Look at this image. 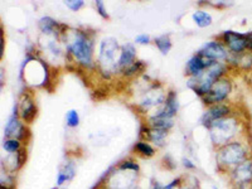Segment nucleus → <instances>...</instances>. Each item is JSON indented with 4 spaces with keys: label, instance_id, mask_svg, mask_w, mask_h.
I'll list each match as a JSON object with an SVG mask.
<instances>
[{
    "label": "nucleus",
    "instance_id": "1",
    "mask_svg": "<svg viewBox=\"0 0 252 189\" xmlns=\"http://www.w3.org/2000/svg\"><path fill=\"white\" fill-rule=\"evenodd\" d=\"M224 73V66L220 62H213L203 73H201L197 77H192L189 81V87L195 92V94H201L203 97L204 94L211 90V87L215 85L217 80L222 77Z\"/></svg>",
    "mask_w": 252,
    "mask_h": 189
},
{
    "label": "nucleus",
    "instance_id": "2",
    "mask_svg": "<svg viewBox=\"0 0 252 189\" xmlns=\"http://www.w3.org/2000/svg\"><path fill=\"white\" fill-rule=\"evenodd\" d=\"M249 158V149L241 141H231L222 145L217 153V161L223 166H236Z\"/></svg>",
    "mask_w": 252,
    "mask_h": 189
},
{
    "label": "nucleus",
    "instance_id": "3",
    "mask_svg": "<svg viewBox=\"0 0 252 189\" xmlns=\"http://www.w3.org/2000/svg\"><path fill=\"white\" fill-rule=\"evenodd\" d=\"M238 121L233 118L220 119L209 126V135L215 145H226L237 132Z\"/></svg>",
    "mask_w": 252,
    "mask_h": 189
},
{
    "label": "nucleus",
    "instance_id": "4",
    "mask_svg": "<svg viewBox=\"0 0 252 189\" xmlns=\"http://www.w3.org/2000/svg\"><path fill=\"white\" fill-rule=\"evenodd\" d=\"M69 51L76 60L82 64H90L92 61V46L87 37L80 32H76L71 42H69Z\"/></svg>",
    "mask_w": 252,
    "mask_h": 189
},
{
    "label": "nucleus",
    "instance_id": "5",
    "mask_svg": "<svg viewBox=\"0 0 252 189\" xmlns=\"http://www.w3.org/2000/svg\"><path fill=\"white\" fill-rule=\"evenodd\" d=\"M231 181L237 189H251L252 184V159L249 158L231 170Z\"/></svg>",
    "mask_w": 252,
    "mask_h": 189
},
{
    "label": "nucleus",
    "instance_id": "6",
    "mask_svg": "<svg viewBox=\"0 0 252 189\" xmlns=\"http://www.w3.org/2000/svg\"><path fill=\"white\" fill-rule=\"evenodd\" d=\"M231 90H232L231 82L226 78H220V80L216 81L215 85L211 87V90L202 98L208 105H217V103L226 100Z\"/></svg>",
    "mask_w": 252,
    "mask_h": 189
},
{
    "label": "nucleus",
    "instance_id": "7",
    "mask_svg": "<svg viewBox=\"0 0 252 189\" xmlns=\"http://www.w3.org/2000/svg\"><path fill=\"white\" fill-rule=\"evenodd\" d=\"M223 40L233 55H241V53L250 49L249 35L246 34H241V33L233 31H227L223 33Z\"/></svg>",
    "mask_w": 252,
    "mask_h": 189
},
{
    "label": "nucleus",
    "instance_id": "8",
    "mask_svg": "<svg viewBox=\"0 0 252 189\" xmlns=\"http://www.w3.org/2000/svg\"><path fill=\"white\" fill-rule=\"evenodd\" d=\"M118 48V40L114 39V38H106V39L102 40L100 48L101 66H103L106 69H111L119 66L118 63L115 62V53H116Z\"/></svg>",
    "mask_w": 252,
    "mask_h": 189
},
{
    "label": "nucleus",
    "instance_id": "9",
    "mask_svg": "<svg viewBox=\"0 0 252 189\" xmlns=\"http://www.w3.org/2000/svg\"><path fill=\"white\" fill-rule=\"evenodd\" d=\"M229 112H231V110H229V107L226 106V105H222V103L212 105V106L204 112L203 116H202V124L209 127L215 121L227 118L229 115Z\"/></svg>",
    "mask_w": 252,
    "mask_h": 189
},
{
    "label": "nucleus",
    "instance_id": "10",
    "mask_svg": "<svg viewBox=\"0 0 252 189\" xmlns=\"http://www.w3.org/2000/svg\"><path fill=\"white\" fill-rule=\"evenodd\" d=\"M198 55L203 56L211 61H218L227 58L228 53H227V49L218 42H209L202 47L201 51L198 52Z\"/></svg>",
    "mask_w": 252,
    "mask_h": 189
},
{
    "label": "nucleus",
    "instance_id": "11",
    "mask_svg": "<svg viewBox=\"0 0 252 189\" xmlns=\"http://www.w3.org/2000/svg\"><path fill=\"white\" fill-rule=\"evenodd\" d=\"M213 62H216V61H211L208 58L203 57V56L197 55L189 60L187 69H188L189 75H192V77H197L201 73H203Z\"/></svg>",
    "mask_w": 252,
    "mask_h": 189
},
{
    "label": "nucleus",
    "instance_id": "12",
    "mask_svg": "<svg viewBox=\"0 0 252 189\" xmlns=\"http://www.w3.org/2000/svg\"><path fill=\"white\" fill-rule=\"evenodd\" d=\"M4 134L6 138L9 139H20L24 136V126L18 121L15 116H12L9 119L8 124H6L5 129H4Z\"/></svg>",
    "mask_w": 252,
    "mask_h": 189
},
{
    "label": "nucleus",
    "instance_id": "13",
    "mask_svg": "<svg viewBox=\"0 0 252 189\" xmlns=\"http://www.w3.org/2000/svg\"><path fill=\"white\" fill-rule=\"evenodd\" d=\"M179 109V103H178L177 94L174 92H169L168 97H166L165 102H164V109L159 112V116H163V118L172 119L175 114L178 112Z\"/></svg>",
    "mask_w": 252,
    "mask_h": 189
},
{
    "label": "nucleus",
    "instance_id": "14",
    "mask_svg": "<svg viewBox=\"0 0 252 189\" xmlns=\"http://www.w3.org/2000/svg\"><path fill=\"white\" fill-rule=\"evenodd\" d=\"M132 63H135V48L132 44H125L121 49L118 64L124 68H127L129 66H131Z\"/></svg>",
    "mask_w": 252,
    "mask_h": 189
},
{
    "label": "nucleus",
    "instance_id": "15",
    "mask_svg": "<svg viewBox=\"0 0 252 189\" xmlns=\"http://www.w3.org/2000/svg\"><path fill=\"white\" fill-rule=\"evenodd\" d=\"M20 116L26 121H32L34 119L35 114H37V107L34 106V103L31 98H26L20 102Z\"/></svg>",
    "mask_w": 252,
    "mask_h": 189
},
{
    "label": "nucleus",
    "instance_id": "16",
    "mask_svg": "<svg viewBox=\"0 0 252 189\" xmlns=\"http://www.w3.org/2000/svg\"><path fill=\"white\" fill-rule=\"evenodd\" d=\"M150 125L153 126V129H158V130H164L166 131L168 129H170L173 126V121L172 119H168V118H163V116H153L150 119Z\"/></svg>",
    "mask_w": 252,
    "mask_h": 189
},
{
    "label": "nucleus",
    "instance_id": "17",
    "mask_svg": "<svg viewBox=\"0 0 252 189\" xmlns=\"http://www.w3.org/2000/svg\"><path fill=\"white\" fill-rule=\"evenodd\" d=\"M75 173H76L75 165H73L72 163L67 164V165L64 166L60 173H58V178H57L58 186H62V184H64L66 182L71 181L72 178L75 177Z\"/></svg>",
    "mask_w": 252,
    "mask_h": 189
},
{
    "label": "nucleus",
    "instance_id": "18",
    "mask_svg": "<svg viewBox=\"0 0 252 189\" xmlns=\"http://www.w3.org/2000/svg\"><path fill=\"white\" fill-rule=\"evenodd\" d=\"M193 19H194L195 24L201 28H204V27H208L212 24V17L208 14V13L203 12V10H197L193 14Z\"/></svg>",
    "mask_w": 252,
    "mask_h": 189
},
{
    "label": "nucleus",
    "instance_id": "19",
    "mask_svg": "<svg viewBox=\"0 0 252 189\" xmlns=\"http://www.w3.org/2000/svg\"><path fill=\"white\" fill-rule=\"evenodd\" d=\"M135 150H136L140 155H143V157L148 158L153 157V155L155 154V150L153 149V146L150 145L149 143H145V141H139V143H136Z\"/></svg>",
    "mask_w": 252,
    "mask_h": 189
},
{
    "label": "nucleus",
    "instance_id": "20",
    "mask_svg": "<svg viewBox=\"0 0 252 189\" xmlns=\"http://www.w3.org/2000/svg\"><path fill=\"white\" fill-rule=\"evenodd\" d=\"M155 44H157V47L163 55H166V53L170 51V48H172V42H170L168 35H163V37L157 38V39H155Z\"/></svg>",
    "mask_w": 252,
    "mask_h": 189
},
{
    "label": "nucleus",
    "instance_id": "21",
    "mask_svg": "<svg viewBox=\"0 0 252 189\" xmlns=\"http://www.w3.org/2000/svg\"><path fill=\"white\" fill-rule=\"evenodd\" d=\"M165 136H166V131H164V130L152 129L149 131V139L153 141V143L158 144V145H163Z\"/></svg>",
    "mask_w": 252,
    "mask_h": 189
},
{
    "label": "nucleus",
    "instance_id": "22",
    "mask_svg": "<svg viewBox=\"0 0 252 189\" xmlns=\"http://www.w3.org/2000/svg\"><path fill=\"white\" fill-rule=\"evenodd\" d=\"M3 148L9 154H15L20 150V143L18 139H8V140L4 141Z\"/></svg>",
    "mask_w": 252,
    "mask_h": 189
},
{
    "label": "nucleus",
    "instance_id": "23",
    "mask_svg": "<svg viewBox=\"0 0 252 189\" xmlns=\"http://www.w3.org/2000/svg\"><path fill=\"white\" fill-rule=\"evenodd\" d=\"M39 26H40V29L44 32V33H52L53 32V29H55V27L57 26V23H56L55 20L52 19V18H42L39 22Z\"/></svg>",
    "mask_w": 252,
    "mask_h": 189
},
{
    "label": "nucleus",
    "instance_id": "24",
    "mask_svg": "<svg viewBox=\"0 0 252 189\" xmlns=\"http://www.w3.org/2000/svg\"><path fill=\"white\" fill-rule=\"evenodd\" d=\"M66 120H67V125L71 126V127H76L80 123V118H78V114L76 110H71V111L67 112L66 115Z\"/></svg>",
    "mask_w": 252,
    "mask_h": 189
},
{
    "label": "nucleus",
    "instance_id": "25",
    "mask_svg": "<svg viewBox=\"0 0 252 189\" xmlns=\"http://www.w3.org/2000/svg\"><path fill=\"white\" fill-rule=\"evenodd\" d=\"M120 170H132V172L138 173L139 172V165L138 163H135L132 160H126L120 164Z\"/></svg>",
    "mask_w": 252,
    "mask_h": 189
},
{
    "label": "nucleus",
    "instance_id": "26",
    "mask_svg": "<svg viewBox=\"0 0 252 189\" xmlns=\"http://www.w3.org/2000/svg\"><path fill=\"white\" fill-rule=\"evenodd\" d=\"M64 4H66L69 9H72L73 12H77L78 9L82 8L85 3H83L82 0H77V1H75V0H68V1H66Z\"/></svg>",
    "mask_w": 252,
    "mask_h": 189
},
{
    "label": "nucleus",
    "instance_id": "27",
    "mask_svg": "<svg viewBox=\"0 0 252 189\" xmlns=\"http://www.w3.org/2000/svg\"><path fill=\"white\" fill-rule=\"evenodd\" d=\"M149 40H150L149 35H146V34H140L135 38V42H136V43H140V44H148L149 43Z\"/></svg>",
    "mask_w": 252,
    "mask_h": 189
},
{
    "label": "nucleus",
    "instance_id": "28",
    "mask_svg": "<svg viewBox=\"0 0 252 189\" xmlns=\"http://www.w3.org/2000/svg\"><path fill=\"white\" fill-rule=\"evenodd\" d=\"M96 8L98 9V13H100L103 18H109V15H107L106 13V9H105V6H103L102 1H96Z\"/></svg>",
    "mask_w": 252,
    "mask_h": 189
},
{
    "label": "nucleus",
    "instance_id": "29",
    "mask_svg": "<svg viewBox=\"0 0 252 189\" xmlns=\"http://www.w3.org/2000/svg\"><path fill=\"white\" fill-rule=\"evenodd\" d=\"M179 181H181V179H174V181H173L172 183H169V184H168V186L163 187V189H174L175 187L178 186V183H179Z\"/></svg>",
    "mask_w": 252,
    "mask_h": 189
},
{
    "label": "nucleus",
    "instance_id": "30",
    "mask_svg": "<svg viewBox=\"0 0 252 189\" xmlns=\"http://www.w3.org/2000/svg\"><path fill=\"white\" fill-rule=\"evenodd\" d=\"M249 44H250V51H252V32L249 34Z\"/></svg>",
    "mask_w": 252,
    "mask_h": 189
},
{
    "label": "nucleus",
    "instance_id": "31",
    "mask_svg": "<svg viewBox=\"0 0 252 189\" xmlns=\"http://www.w3.org/2000/svg\"><path fill=\"white\" fill-rule=\"evenodd\" d=\"M184 165L189 166V168H194V165H193V164H190V161L189 160H186V159H184Z\"/></svg>",
    "mask_w": 252,
    "mask_h": 189
},
{
    "label": "nucleus",
    "instance_id": "32",
    "mask_svg": "<svg viewBox=\"0 0 252 189\" xmlns=\"http://www.w3.org/2000/svg\"><path fill=\"white\" fill-rule=\"evenodd\" d=\"M153 189H163V187H161L159 183H155L154 187H153Z\"/></svg>",
    "mask_w": 252,
    "mask_h": 189
},
{
    "label": "nucleus",
    "instance_id": "33",
    "mask_svg": "<svg viewBox=\"0 0 252 189\" xmlns=\"http://www.w3.org/2000/svg\"><path fill=\"white\" fill-rule=\"evenodd\" d=\"M1 189H8V188H6V187H1Z\"/></svg>",
    "mask_w": 252,
    "mask_h": 189
},
{
    "label": "nucleus",
    "instance_id": "34",
    "mask_svg": "<svg viewBox=\"0 0 252 189\" xmlns=\"http://www.w3.org/2000/svg\"><path fill=\"white\" fill-rule=\"evenodd\" d=\"M52 189H58V188H52Z\"/></svg>",
    "mask_w": 252,
    "mask_h": 189
}]
</instances>
